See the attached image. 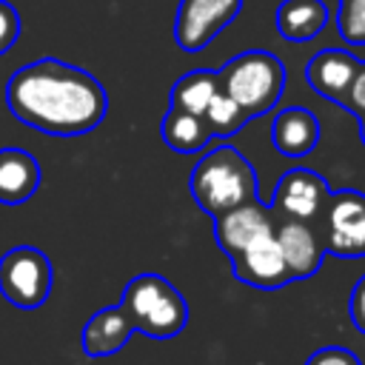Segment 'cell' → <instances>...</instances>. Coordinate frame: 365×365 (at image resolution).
<instances>
[{
	"mask_svg": "<svg viewBox=\"0 0 365 365\" xmlns=\"http://www.w3.org/2000/svg\"><path fill=\"white\" fill-rule=\"evenodd\" d=\"M54 285L51 259L34 245H14L0 257V294L20 311L40 308Z\"/></svg>",
	"mask_w": 365,
	"mask_h": 365,
	"instance_id": "5",
	"label": "cell"
},
{
	"mask_svg": "<svg viewBox=\"0 0 365 365\" xmlns=\"http://www.w3.org/2000/svg\"><path fill=\"white\" fill-rule=\"evenodd\" d=\"M188 188L194 202L214 220L237 205L257 200V171L234 145L208 148L191 168Z\"/></svg>",
	"mask_w": 365,
	"mask_h": 365,
	"instance_id": "2",
	"label": "cell"
},
{
	"mask_svg": "<svg viewBox=\"0 0 365 365\" xmlns=\"http://www.w3.org/2000/svg\"><path fill=\"white\" fill-rule=\"evenodd\" d=\"M277 31L282 40L308 43L328 23V6L322 0H282L274 14Z\"/></svg>",
	"mask_w": 365,
	"mask_h": 365,
	"instance_id": "16",
	"label": "cell"
},
{
	"mask_svg": "<svg viewBox=\"0 0 365 365\" xmlns=\"http://www.w3.org/2000/svg\"><path fill=\"white\" fill-rule=\"evenodd\" d=\"M328 182L322 174H317L314 168H288L277 185L274 194L268 200V208L274 211L277 220H299V222H311L322 214L325 202H328Z\"/></svg>",
	"mask_w": 365,
	"mask_h": 365,
	"instance_id": "7",
	"label": "cell"
},
{
	"mask_svg": "<svg viewBox=\"0 0 365 365\" xmlns=\"http://www.w3.org/2000/svg\"><path fill=\"white\" fill-rule=\"evenodd\" d=\"M319 120L311 108L288 106L271 123V143L282 157H308L319 143Z\"/></svg>",
	"mask_w": 365,
	"mask_h": 365,
	"instance_id": "13",
	"label": "cell"
},
{
	"mask_svg": "<svg viewBox=\"0 0 365 365\" xmlns=\"http://www.w3.org/2000/svg\"><path fill=\"white\" fill-rule=\"evenodd\" d=\"M274 231H277V242H279L291 282L314 277L325 259V245L319 231L311 222H299V220H277Z\"/></svg>",
	"mask_w": 365,
	"mask_h": 365,
	"instance_id": "10",
	"label": "cell"
},
{
	"mask_svg": "<svg viewBox=\"0 0 365 365\" xmlns=\"http://www.w3.org/2000/svg\"><path fill=\"white\" fill-rule=\"evenodd\" d=\"M160 134H163V143L168 148L180 151V154L202 151L208 145V140H211L205 117L202 114H188V111H180V108H168L165 111Z\"/></svg>",
	"mask_w": 365,
	"mask_h": 365,
	"instance_id": "17",
	"label": "cell"
},
{
	"mask_svg": "<svg viewBox=\"0 0 365 365\" xmlns=\"http://www.w3.org/2000/svg\"><path fill=\"white\" fill-rule=\"evenodd\" d=\"M322 245L325 254L356 259L365 257V191L339 188L328 194L322 208Z\"/></svg>",
	"mask_w": 365,
	"mask_h": 365,
	"instance_id": "6",
	"label": "cell"
},
{
	"mask_svg": "<svg viewBox=\"0 0 365 365\" xmlns=\"http://www.w3.org/2000/svg\"><path fill=\"white\" fill-rule=\"evenodd\" d=\"M202 117H205V123H208L211 137H231V134H237V131L248 123L245 111H242L231 97H225L222 91L214 94V100L208 103V108H205Z\"/></svg>",
	"mask_w": 365,
	"mask_h": 365,
	"instance_id": "19",
	"label": "cell"
},
{
	"mask_svg": "<svg viewBox=\"0 0 365 365\" xmlns=\"http://www.w3.org/2000/svg\"><path fill=\"white\" fill-rule=\"evenodd\" d=\"M274 228L259 234L257 240H251L234 257H228L231 259V271H234V277L240 282H245L251 288H262V291H274V288H282V285L291 282Z\"/></svg>",
	"mask_w": 365,
	"mask_h": 365,
	"instance_id": "9",
	"label": "cell"
},
{
	"mask_svg": "<svg viewBox=\"0 0 365 365\" xmlns=\"http://www.w3.org/2000/svg\"><path fill=\"white\" fill-rule=\"evenodd\" d=\"M20 29H23L20 11H17L9 0H0V54H6V51L17 43Z\"/></svg>",
	"mask_w": 365,
	"mask_h": 365,
	"instance_id": "21",
	"label": "cell"
},
{
	"mask_svg": "<svg viewBox=\"0 0 365 365\" xmlns=\"http://www.w3.org/2000/svg\"><path fill=\"white\" fill-rule=\"evenodd\" d=\"M359 134H362V143H365V117H359Z\"/></svg>",
	"mask_w": 365,
	"mask_h": 365,
	"instance_id": "25",
	"label": "cell"
},
{
	"mask_svg": "<svg viewBox=\"0 0 365 365\" xmlns=\"http://www.w3.org/2000/svg\"><path fill=\"white\" fill-rule=\"evenodd\" d=\"M40 188V163L26 148H0V202L20 205Z\"/></svg>",
	"mask_w": 365,
	"mask_h": 365,
	"instance_id": "15",
	"label": "cell"
},
{
	"mask_svg": "<svg viewBox=\"0 0 365 365\" xmlns=\"http://www.w3.org/2000/svg\"><path fill=\"white\" fill-rule=\"evenodd\" d=\"M345 111L354 114L356 120L365 117V60L359 63L354 80H351V88H348V103H345Z\"/></svg>",
	"mask_w": 365,
	"mask_h": 365,
	"instance_id": "23",
	"label": "cell"
},
{
	"mask_svg": "<svg viewBox=\"0 0 365 365\" xmlns=\"http://www.w3.org/2000/svg\"><path fill=\"white\" fill-rule=\"evenodd\" d=\"M134 334L137 331H134L128 314L120 305H108V308H100L97 314L88 317V322L83 328V351L91 359L111 356L120 348H125V342Z\"/></svg>",
	"mask_w": 365,
	"mask_h": 365,
	"instance_id": "14",
	"label": "cell"
},
{
	"mask_svg": "<svg viewBox=\"0 0 365 365\" xmlns=\"http://www.w3.org/2000/svg\"><path fill=\"white\" fill-rule=\"evenodd\" d=\"M242 9V0H180L174 40L182 51H202Z\"/></svg>",
	"mask_w": 365,
	"mask_h": 365,
	"instance_id": "8",
	"label": "cell"
},
{
	"mask_svg": "<svg viewBox=\"0 0 365 365\" xmlns=\"http://www.w3.org/2000/svg\"><path fill=\"white\" fill-rule=\"evenodd\" d=\"M120 308L128 314L134 331L151 339H171L188 322L185 297L160 274H137L125 285Z\"/></svg>",
	"mask_w": 365,
	"mask_h": 365,
	"instance_id": "4",
	"label": "cell"
},
{
	"mask_svg": "<svg viewBox=\"0 0 365 365\" xmlns=\"http://www.w3.org/2000/svg\"><path fill=\"white\" fill-rule=\"evenodd\" d=\"M336 31L348 46H365V0H339Z\"/></svg>",
	"mask_w": 365,
	"mask_h": 365,
	"instance_id": "20",
	"label": "cell"
},
{
	"mask_svg": "<svg viewBox=\"0 0 365 365\" xmlns=\"http://www.w3.org/2000/svg\"><path fill=\"white\" fill-rule=\"evenodd\" d=\"M220 91V77L217 71L208 68H194L188 74H182L171 91H168V108H180L188 114H205L208 103L214 100V94Z\"/></svg>",
	"mask_w": 365,
	"mask_h": 365,
	"instance_id": "18",
	"label": "cell"
},
{
	"mask_svg": "<svg viewBox=\"0 0 365 365\" xmlns=\"http://www.w3.org/2000/svg\"><path fill=\"white\" fill-rule=\"evenodd\" d=\"M359 57H354L351 51L345 48H325V51H317L308 66H305V80L308 86L322 97V100H331L334 106L345 108L348 103V88H351V80L359 68Z\"/></svg>",
	"mask_w": 365,
	"mask_h": 365,
	"instance_id": "11",
	"label": "cell"
},
{
	"mask_svg": "<svg viewBox=\"0 0 365 365\" xmlns=\"http://www.w3.org/2000/svg\"><path fill=\"white\" fill-rule=\"evenodd\" d=\"M6 106L29 128L51 137H80L106 120L108 94L86 68L40 57L9 77Z\"/></svg>",
	"mask_w": 365,
	"mask_h": 365,
	"instance_id": "1",
	"label": "cell"
},
{
	"mask_svg": "<svg viewBox=\"0 0 365 365\" xmlns=\"http://www.w3.org/2000/svg\"><path fill=\"white\" fill-rule=\"evenodd\" d=\"M274 225H277L274 211L268 205H262L259 200H251L245 205H237V208L214 217V240L225 251V257H234L251 240L271 231Z\"/></svg>",
	"mask_w": 365,
	"mask_h": 365,
	"instance_id": "12",
	"label": "cell"
},
{
	"mask_svg": "<svg viewBox=\"0 0 365 365\" xmlns=\"http://www.w3.org/2000/svg\"><path fill=\"white\" fill-rule=\"evenodd\" d=\"M348 314H351V322L356 325V331L365 334V274L356 279V285H354V291H351Z\"/></svg>",
	"mask_w": 365,
	"mask_h": 365,
	"instance_id": "24",
	"label": "cell"
},
{
	"mask_svg": "<svg viewBox=\"0 0 365 365\" xmlns=\"http://www.w3.org/2000/svg\"><path fill=\"white\" fill-rule=\"evenodd\" d=\"M220 91L225 97H231L248 120L268 114L285 88V66L277 54L271 51H240L237 57H231L220 71Z\"/></svg>",
	"mask_w": 365,
	"mask_h": 365,
	"instance_id": "3",
	"label": "cell"
},
{
	"mask_svg": "<svg viewBox=\"0 0 365 365\" xmlns=\"http://www.w3.org/2000/svg\"><path fill=\"white\" fill-rule=\"evenodd\" d=\"M305 365H362V362H359L356 354H351V351L342 348V345H325V348L314 351V354L305 359Z\"/></svg>",
	"mask_w": 365,
	"mask_h": 365,
	"instance_id": "22",
	"label": "cell"
}]
</instances>
